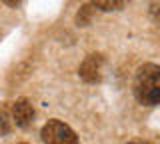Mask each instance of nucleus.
I'll list each match as a JSON object with an SVG mask.
<instances>
[{
    "label": "nucleus",
    "instance_id": "0eeeda50",
    "mask_svg": "<svg viewBox=\"0 0 160 144\" xmlns=\"http://www.w3.org/2000/svg\"><path fill=\"white\" fill-rule=\"evenodd\" d=\"M92 14H94L92 4H86V6L80 8V12L76 14V22H78V26H88L90 20H92Z\"/></svg>",
    "mask_w": 160,
    "mask_h": 144
},
{
    "label": "nucleus",
    "instance_id": "1a4fd4ad",
    "mask_svg": "<svg viewBox=\"0 0 160 144\" xmlns=\"http://www.w3.org/2000/svg\"><path fill=\"white\" fill-rule=\"evenodd\" d=\"M2 2H4V4H8V6H18L22 0H2Z\"/></svg>",
    "mask_w": 160,
    "mask_h": 144
},
{
    "label": "nucleus",
    "instance_id": "f03ea898",
    "mask_svg": "<svg viewBox=\"0 0 160 144\" xmlns=\"http://www.w3.org/2000/svg\"><path fill=\"white\" fill-rule=\"evenodd\" d=\"M44 144H78V136L68 124L60 120H48L40 132Z\"/></svg>",
    "mask_w": 160,
    "mask_h": 144
},
{
    "label": "nucleus",
    "instance_id": "39448f33",
    "mask_svg": "<svg viewBox=\"0 0 160 144\" xmlns=\"http://www.w3.org/2000/svg\"><path fill=\"white\" fill-rule=\"evenodd\" d=\"M130 2V0H92V4L98 8V10L104 12H112V10H122L124 6Z\"/></svg>",
    "mask_w": 160,
    "mask_h": 144
},
{
    "label": "nucleus",
    "instance_id": "20e7f679",
    "mask_svg": "<svg viewBox=\"0 0 160 144\" xmlns=\"http://www.w3.org/2000/svg\"><path fill=\"white\" fill-rule=\"evenodd\" d=\"M12 120L18 128H28L32 124V118H34V108L30 104L28 98H18L16 102H12Z\"/></svg>",
    "mask_w": 160,
    "mask_h": 144
},
{
    "label": "nucleus",
    "instance_id": "9d476101",
    "mask_svg": "<svg viewBox=\"0 0 160 144\" xmlns=\"http://www.w3.org/2000/svg\"><path fill=\"white\" fill-rule=\"evenodd\" d=\"M128 144H150V142H128Z\"/></svg>",
    "mask_w": 160,
    "mask_h": 144
},
{
    "label": "nucleus",
    "instance_id": "f257e3e1",
    "mask_svg": "<svg viewBox=\"0 0 160 144\" xmlns=\"http://www.w3.org/2000/svg\"><path fill=\"white\" fill-rule=\"evenodd\" d=\"M134 96L144 106L160 104V66L158 64H144L136 70Z\"/></svg>",
    "mask_w": 160,
    "mask_h": 144
},
{
    "label": "nucleus",
    "instance_id": "6e6552de",
    "mask_svg": "<svg viewBox=\"0 0 160 144\" xmlns=\"http://www.w3.org/2000/svg\"><path fill=\"white\" fill-rule=\"evenodd\" d=\"M150 16H152V20L160 24V0H152L150 2Z\"/></svg>",
    "mask_w": 160,
    "mask_h": 144
},
{
    "label": "nucleus",
    "instance_id": "7ed1b4c3",
    "mask_svg": "<svg viewBox=\"0 0 160 144\" xmlns=\"http://www.w3.org/2000/svg\"><path fill=\"white\" fill-rule=\"evenodd\" d=\"M104 64H106V60H104V56L100 52L88 54V56L84 58V62L80 64V68H78L80 78L88 84L100 82L102 80V74H104Z\"/></svg>",
    "mask_w": 160,
    "mask_h": 144
},
{
    "label": "nucleus",
    "instance_id": "423d86ee",
    "mask_svg": "<svg viewBox=\"0 0 160 144\" xmlns=\"http://www.w3.org/2000/svg\"><path fill=\"white\" fill-rule=\"evenodd\" d=\"M14 126L12 120V112L8 108H0V134H8Z\"/></svg>",
    "mask_w": 160,
    "mask_h": 144
},
{
    "label": "nucleus",
    "instance_id": "9b49d317",
    "mask_svg": "<svg viewBox=\"0 0 160 144\" xmlns=\"http://www.w3.org/2000/svg\"><path fill=\"white\" fill-rule=\"evenodd\" d=\"M24 144H26V142H24Z\"/></svg>",
    "mask_w": 160,
    "mask_h": 144
}]
</instances>
